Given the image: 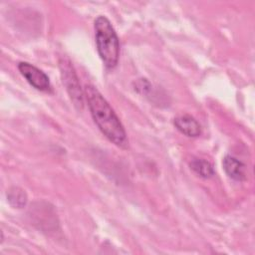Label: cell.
I'll return each instance as SVG.
<instances>
[{
	"label": "cell",
	"mask_w": 255,
	"mask_h": 255,
	"mask_svg": "<svg viewBox=\"0 0 255 255\" xmlns=\"http://www.w3.org/2000/svg\"><path fill=\"white\" fill-rule=\"evenodd\" d=\"M18 70L27 82L35 89L42 92H52L49 77L36 66L27 62H20L18 64Z\"/></svg>",
	"instance_id": "cell-4"
},
{
	"label": "cell",
	"mask_w": 255,
	"mask_h": 255,
	"mask_svg": "<svg viewBox=\"0 0 255 255\" xmlns=\"http://www.w3.org/2000/svg\"><path fill=\"white\" fill-rule=\"evenodd\" d=\"M59 67L63 84L70 96L73 105L77 110H83L84 107V92L81 88L79 78L76 71L67 57H62L59 60Z\"/></svg>",
	"instance_id": "cell-3"
},
{
	"label": "cell",
	"mask_w": 255,
	"mask_h": 255,
	"mask_svg": "<svg viewBox=\"0 0 255 255\" xmlns=\"http://www.w3.org/2000/svg\"><path fill=\"white\" fill-rule=\"evenodd\" d=\"M95 38L103 63L108 69H114L120 58V41L110 20L103 15L95 20Z\"/></svg>",
	"instance_id": "cell-2"
},
{
	"label": "cell",
	"mask_w": 255,
	"mask_h": 255,
	"mask_svg": "<svg viewBox=\"0 0 255 255\" xmlns=\"http://www.w3.org/2000/svg\"><path fill=\"white\" fill-rule=\"evenodd\" d=\"M223 168L226 174L234 180L243 181L246 179V166L238 158L226 155L222 161Z\"/></svg>",
	"instance_id": "cell-6"
},
{
	"label": "cell",
	"mask_w": 255,
	"mask_h": 255,
	"mask_svg": "<svg viewBox=\"0 0 255 255\" xmlns=\"http://www.w3.org/2000/svg\"><path fill=\"white\" fill-rule=\"evenodd\" d=\"M7 199L10 205L14 208H22L27 203V194L20 187L13 186L7 190Z\"/></svg>",
	"instance_id": "cell-8"
},
{
	"label": "cell",
	"mask_w": 255,
	"mask_h": 255,
	"mask_svg": "<svg viewBox=\"0 0 255 255\" xmlns=\"http://www.w3.org/2000/svg\"><path fill=\"white\" fill-rule=\"evenodd\" d=\"M173 124L181 133L187 136L196 137L201 133L200 125L193 117L189 115H183L175 118Z\"/></svg>",
	"instance_id": "cell-5"
},
{
	"label": "cell",
	"mask_w": 255,
	"mask_h": 255,
	"mask_svg": "<svg viewBox=\"0 0 255 255\" xmlns=\"http://www.w3.org/2000/svg\"><path fill=\"white\" fill-rule=\"evenodd\" d=\"M190 168L202 178H210L214 175L213 165L202 158H193L189 163Z\"/></svg>",
	"instance_id": "cell-7"
},
{
	"label": "cell",
	"mask_w": 255,
	"mask_h": 255,
	"mask_svg": "<svg viewBox=\"0 0 255 255\" xmlns=\"http://www.w3.org/2000/svg\"><path fill=\"white\" fill-rule=\"evenodd\" d=\"M84 96L94 122L104 135L116 145L126 147L128 138L124 126L103 95L94 86L87 85Z\"/></svg>",
	"instance_id": "cell-1"
}]
</instances>
